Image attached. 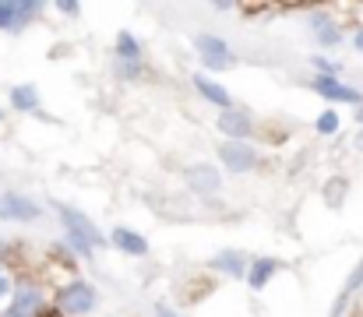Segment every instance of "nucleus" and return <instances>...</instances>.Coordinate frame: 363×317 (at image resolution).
<instances>
[{"mask_svg":"<svg viewBox=\"0 0 363 317\" xmlns=\"http://www.w3.org/2000/svg\"><path fill=\"white\" fill-rule=\"evenodd\" d=\"M57 11H60V14H67V18L82 14V7H78V4H57Z\"/></svg>","mask_w":363,"mask_h":317,"instance_id":"b1692460","label":"nucleus"},{"mask_svg":"<svg viewBox=\"0 0 363 317\" xmlns=\"http://www.w3.org/2000/svg\"><path fill=\"white\" fill-rule=\"evenodd\" d=\"M325 194H328V205H339L342 194H346V180H332V184L325 187Z\"/></svg>","mask_w":363,"mask_h":317,"instance_id":"aec40b11","label":"nucleus"},{"mask_svg":"<svg viewBox=\"0 0 363 317\" xmlns=\"http://www.w3.org/2000/svg\"><path fill=\"white\" fill-rule=\"evenodd\" d=\"M11 109H18V113H39V92L32 85H14L11 89Z\"/></svg>","mask_w":363,"mask_h":317,"instance_id":"2eb2a0df","label":"nucleus"},{"mask_svg":"<svg viewBox=\"0 0 363 317\" xmlns=\"http://www.w3.org/2000/svg\"><path fill=\"white\" fill-rule=\"evenodd\" d=\"M187 187H191L194 194H219L223 173H219L216 166H208V162H198V166L187 169Z\"/></svg>","mask_w":363,"mask_h":317,"instance_id":"1a4fd4ad","label":"nucleus"},{"mask_svg":"<svg viewBox=\"0 0 363 317\" xmlns=\"http://www.w3.org/2000/svg\"><path fill=\"white\" fill-rule=\"evenodd\" d=\"M0 28H4V32H21L18 0H0Z\"/></svg>","mask_w":363,"mask_h":317,"instance_id":"f3484780","label":"nucleus"},{"mask_svg":"<svg viewBox=\"0 0 363 317\" xmlns=\"http://www.w3.org/2000/svg\"><path fill=\"white\" fill-rule=\"evenodd\" d=\"M219 162L230 169V173H250L257 166V148L250 141H226L219 148Z\"/></svg>","mask_w":363,"mask_h":317,"instance_id":"39448f33","label":"nucleus"},{"mask_svg":"<svg viewBox=\"0 0 363 317\" xmlns=\"http://www.w3.org/2000/svg\"><path fill=\"white\" fill-rule=\"evenodd\" d=\"M11 296H14V282H11V272L0 265V304L11 300Z\"/></svg>","mask_w":363,"mask_h":317,"instance_id":"412c9836","label":"nucleus"},{"mask_svg":"<svg viewBox=\"0 0 363 317\" xmlns=\"http://www.w3.org/2000/svg\"><path fill=\"white\" fill-rule=\"evenodd\" d=\"M0 120H4V109H0Z\"/></svg>","mask_w":363,"mask_h":317,"instance_id":"c85d7f7f","label":"nucleus"},{"mask_svg":"<svg viewBox=\"0 0 363 317\" xmlns=\"http://www.w3.org/2000/svg\"><path fill=\"white\" fill-rule=\"evenodd\" d=\"M194 89H198V96H201V99H208L212 106H219L223 113H226V109H233V96H230L219 82H212L208 74H194Z\"/></svg>","mask_w":363,"mask_h":317,"instance_id":"9b49d317","label":"nucleus"},{"mask_svg":"<svg viewBox=\"0 0 363 317\" xmlns=\"http://www.w3.org/2000/svg\"><path fill=\"white\" fill-rule=\"evenodd\" d=\"M0 317H21V314H14V311L7 307V311H0Z\"/></svg>","mask_w":363,"mask_h":317,"instance_id":"bb28decb","label":"nucleus"},{"mask_svg":"<svg viewBox=\"0 0 363 317\" xmlns=\"http://www.w3.org/2000/svg\"><path fill=\"white\" fill-rule=\"evenodd\" d=\"M155 317H180V314H177L173 307H166V304H159V307H155Z\"/></svg>","mask_w":363,"mask_h":317,"instance_id":"393cba45","label":"nucleus"},{"mask_svg":"<svg viewBox=\"0 0 363 317\" xmlns=\"http://www.w3.org/2000/svg\"><path fill=\"white\" fill-rule=\"evenodd\" d=\"M311 64H314V71H318V74H332V78H339V74H342V64H339V60H328V57H321V53H314V57H311Z\"/></svg>","mask_w":363,"mask_h":317,"instance_id":"6ab92c4d","label":"nucleus"},{"mask_svg":"<svg viewBox=\"0 0 363 317\" xmlns=\"http://www.w3.org/2000/svg\"><path fill=\"white\" fill-rule=\"evenodd\" d=\"M275 272H279V261H275V257H254L250 268H247V286H250V289H264Z\"/></svg>","mask_w":363,"mask_h":317,"instance_id":"4468645a","label":"nucleus"},{"mask_svg":"<svg viewBox=\"0 0 363 317\" xmlns=\"http://www.w3.org/2000/svg\"><path fill=\"white\" fill-rule=\"evenodd\" d=\"M314 130H318L321 138H335V134L342 130V116H339L335 109H325V113L314 120Z\"/></svg>","mask_w":363,"mask_h":317,"instance_id":"a211bd4d","label":"nucleus"},{"mask_svg":"<svg viewBox=\"0 0 363 317\" xmlns=\"http://www.w3.org/2000/svg\"><path fill=\"white\" fill-rule=\"evenodd\" d=\"M353 50H357V53H363V25L353 32Z\"/></svg>","mask_w":363,"mask_h":317,"instance_id":"a878e982","label":"nucleus"},{"mask_svg":"<svg viewBox=\"0 0 363 317\" xmlns=\"http://www.w3.org/2000/svg\"><path fill=\"white\" fill-rule=\"evenodd\" d=\"M117 60L121 64H141V43L130 32H117Z\"/></svg>","mask_w":363,"mask_h":317,"instance_id":"dca6fc26","label":"nucleus"},{"mask_svg":"<svg viewBox=\"0 0 363 317\" xmlns=\"http://www.w3.org/2000/svg\"><path fill=\"white\" fill-rule=\"evenodd\" d=\"M43 307H46V293H43L39 286H32V282L14 286V296H11V311H14V314L39 317L43 314Z\"/></svg>","mask_w":363,"mask_h":317,"instance_id":"423d86ee","label":"nucleus"},{"mask_svg":"<svg viewBox=\"0 0 363 317\" xmlns=\"http://www.w3.org/2000/svg\"><path fill=\"white\" fill-rule=\"evenodd\" d=\"M96 307H99V293L85 279H71L67 286L57 289V311H60V317H89Z\"/></svg>","mask_w":363,"mask_h":317,"instance_id":"f03ea898","label":"nucleus"},{"mask_svg":"<svg viewBox=\"0 0 363 317\" xmlns=\"http://www.w3.org/2000/svg\"><path fill=\"white\" fill-rule=\"evenodd\" d=\"M357 120H360V127H363V106H360V109H357Z\"/></svg>","mask_w":363,"mask_h":317,"instance_id":"cd10ccee","label":"nucleus"},{"mask_svg":"<svg viewBox=\"0 0 363 317\" xmlns=\"http://www.w3.org/2000/svg\"><path fill=\"white\" fill-rule=\"evenodd\" d=\"M212 268L216 272H223V275H230V279H247V261H243L240 250H219L216 257H212Z\"/></svg>","mask_w":363,"mask_h":317,"instance_id":"ddd939ff","label":"nucleus"},{"mask_svg":"<svg viewBox=\"0 0 363 317\" xmlns=\"http://www.w3.org/2000/svg\"><path fill=\"white\" fill-rule=\"evenodd\" d=\"M110 240H113V247H117V250H123L127 257H145V254H148V240H145L141 233L127 229V226H117Z\"/></svg>","mask_w":363,"mask_h":317,"instance_id":"f8f14e48","label":"nucleus"},{"mask_svg":"<svg viewBox=\"0 0 363 317\" xmlns=\"http://www.w3.org/2000/svg\"><path fill=\"white\" fill-rule=\"evenodd\" d=\"M39 211L43 208L25 194H14V191L0 194V218H7V222H32V218H39Z\"/></svg>","mask_w":363,"mask_h":317,"instance_id":"0eeeda50","label":"nucleus"},{"mask_svg":"<svg viewBox=\"0 0 363 317\" xmlns=\"http://www.w3.org/2000/svg\"><path fill=\"white\" fill-rule=\"evenodd\" d=\"M311 32H314V39H318L321 50H335V46H342V39H346L342 25H339L335 18H328V14H311Z\"/></svg>","mask_w":363,"mask_h":317,"instance_id":"6e6552de","label":"nucleus"},{"mask_svg":"<svg viewBox=\"0 0 363 317\" xmlns=\"http://www.w3.org/2000/svg\"><path fill=\"white\" fill-rule=\"evenodd\" d=\"M57 215H60V222H64V229H67V243L74 247L78 257H92V250H99V247L106 243L103 233H99V226H96L85 211L71 208V205H57Z\"/></svg>","mask_w":363,"mask_h":317,"instance_id":"f257e3e1","label":"nucleus"},{"mask_svg":"<svg viewBox=\"0 0 363 317\" xmlns=\"http://www.w3.org/2000/svg\"><path fill=\"white\" fill-rule=\"evenodd\" d=\"M219 130L230 141H247L250 130H254V116L243 113V109H226V113H219Z\"/></svg>","mask_w":363,"mask_h":317,"instance_id":"9d476101","label":"nucleus"},{"mask_svg":"<svg viewBox=\"0 0 363 317\" xmlns=\"http://www.w3.org/2000/svg\"><path fill=\"white\" fill-rule=\"evenodd\" d=\"M194 50H198V57H201V67H208V71H230V67L237 64L230 43L219 39V35H198V39H194Z\"/></svg>","mask_w":363,"mask_h":317,"instance_id":"20e7f679","label":"nucleus"},{"mask_svg":"<svg viewBox=\"0 0 363 317\" xmlns=\"http://www.w3.org/2000/svg\"><path fill=\"white\" fill-rule=\"evenodd\" d=\"M311 89L325 99V103H335V106H363V92L360 89H353V85H346L342 78H332V74H314L311 78Z\"/></svg>","mask_w":363,"mask_h":317,"instance_id":"7ed1b4c3","label":"nucleus"},{"mask_svg":"<svg viewBox=\"0 0 363 317\" xmlns=\"http://www.w3.org/2000/svg\"><path fill=\"white\" fill-rule=\"evenodd\" d=\"M141 71H145L141 64H121V60H117V74H121V78H127V82L141 78Z\"/></svg>","mask_w":363,"mask_h":317,"instance_id":"4be33fe9","label":"nucleus"},{"mask_svg":"<svg viewBox=\"0 0 363 317\" xmlns=\"http://www.w3.org/2000/svg\"><path fill=\"white\" fill-rule=\"evenodd\" d=\"M357 289H363V261L353 268V275H350V282H346V296L357 293Z\"/></svg>","mask_w":363,"mask_h":317,"instance_id":"5701e85b","label":"nucleus"}]
</instances>
